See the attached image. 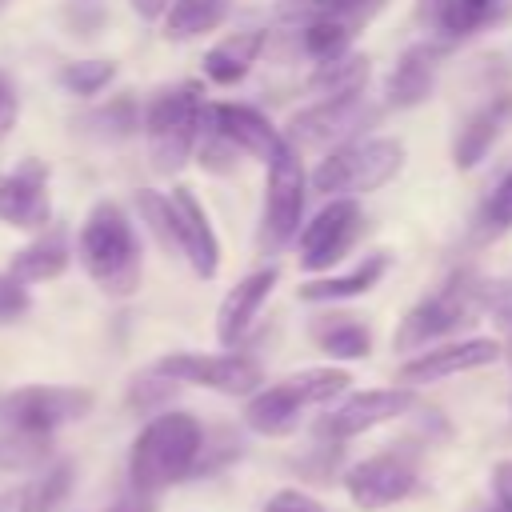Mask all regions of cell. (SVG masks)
I'll return each instance as SVG.
<instances>
[{
  "mask_svg": "<svg viewBox=\"0 0 512 512\" xmlns=\"http://www.w3.org/2000/svg\"><path fill=\"white\" fill-rule=\"evenodd\" d=\"M268 184H264V216H260V244L268 252H280L304 216V196H308V180H304V164H300V148L288 144L280 136V144L268 152Z\"/></svg>",
  "mask_w": 512,
  "mask_h": 512,
  "instance_id": "6",
  "label": "cell"
},
{
  "mask_svg": "<svg viewBox=\"0 0 512 512\" xmlns=\"http://www.w3.org/2000/svg\"><path fill=\"white\" fill-rule=\"evenodd\" d=\"M204 116L240 156L268 160V152L280 144V132L272 128V120L248 104H204Z\"/></svg>",
  "mask_w": 512,
  "mask_h": 512,
  "instance_id": "18",
  "label": "cell"
},
{
  "mask_svg": "<svg viewBox=\"0 0 512 512\" xmlns=\"http://www.w3.org/2000/svg\"><path fill=\"white\" fill-rule=\"evenodd\" d=\"M80 124H84L88 136L108 140V144H120V140H128V136L140 128V104H136L132 96H116V100L92 108Z\"/></svg>",
  "mask_w": 512,
  "mask_h": 512,
  "instance_id": "29",
  "label": "cell"
},
{
  "mask_svg": "<svg viewBox=\"0 0 512 512\" xmlns=\"http://www.w3.org/2000/svg\"><path fill=\"white\" fill-rule=\"evenodd\" d=\"M492 360H500V344L488 340V336H472V340H448V344L412 352V360L396 376H400L404 388H420V384H436V380H448V376L484 368Z\"/></svg>",
  "mask_w": 512,
  "mask_h": 512,
  "instance_id": "12",
  "label": "cell"
},
{
  "mask_svg": "<svg viewBox=\"0 0 512 512\" xmlns=\"http://www.w3.org/2000/svg\"><path fill=\"white\" fill-rule=\"evenodd\" d=\"M444 48L440 44H412L396 56L388 84H384V104L388 108H412L420 100H428L432 84H436V68H440Z\"/></svg>",
  "mask_w": 512,
  "mask_h": 512,
  "instance_id": "19",
  "label": "cell"
},
{
  "mask_svg": "<svg viewBox=\"0 0 512 512\" xmlns=\"http://www.w3.org/2000/svg\"><path fill=\"white\" fill-rule=\"evenodd\" d=\"M264 512H324V504H320L316 496L300 492V488H280V492L264 504Z\"/></svg>",
  "mask_w": 512,
  "mask_h": 512,
  "instance_id": "39",
  "label": "cell"
},
{
  "mask_svg": "<svg viewBox=\"0 0 512 512\" xmlns=\"http://www.w3.org/2000/svg\"><path fill=\"white\" fill-rule=\"evenodd\" d=\"M200 444H204V428H200V420L192 412H180V408L156 412L140 428V436L132 440L128 484L160 496L164 488H172V484L192 476Z\"/></svg>",
  "mask_w": 512,
  "mask_h": 512,
  "instance_id": "1",
  "label": "cell"
},
{
  "mask_svg": "<svg viewBox=\"0 0 512 512\" xmlns=\"http://www.w3.org/2000/svg\"><path fill=\"white\" fill-rule=\"evenodd\" d=\"M28 312V284L12 280L8 272H0V324H12Z\"/></svg>",
  "mask_w": 512,
  "mask_h": 512,
  "instance_id": "38",
  "label": "cell"
},
{
  "mask_svg": "<svg viewBox=\"0 0 512 512\" xmlns=\"http://www.w3.org/2000/svg\"><path fill=\"white\" fill-rule=\"evenodd\" d=\"M312 340L332 356V360H364L372 352V332L364 320L356 316H344V312H332V316H320L312 324Z\"/></svg>",
  "mask_w": 512,
  "mask_h": 512,
  "instance_id": "25",
  "label": "cell"
},
{
  "mask_svg": "<svg viewBox=\"0 0 512 512\" xmlns=\"http://www.w3.org/2000/svg\"><path fill=\"white\" fill-rule=\"evenodd\" d=\"M0 220L12 228H44L52 224V196H48V168L44 160L28 156L16 172L0 180Z\"/></svg>",
  "mask_w": 512,
  "mask_h": 512,
  "instance_id": "13",
  "label": "cell"
},
{
  "mask_svg": "<svg viewBox=\"0 0 512 512\" xmlns=\"http://www.w3.org/2000/svg\"><path fill=\"white\" fill-rule=\"evenodd\" d=\"M264 52V32H232L220 44H212L204 52V76L216 84H236L248 76V68L256 64V56Z\"/></svg>",
  "mask_w": 512,
  "mask_h": 512,
  "instance_id": "23",
  "label": "cell"
},
{
  "mask_svg": "<svg viewBox=\"0 0 512 512\" xmlns=\"http://www.w3.org/2000/svg\"><path fill=\"white\" fill-rule=\"evenodd\" d=\"M176 380H168V376H160V372H144V376H136L132 384H128V408L132 412H164V404L176 396Z\"/></svg>",
  "mask_w": 512,
  "mask_h": 512,
  "instance_id": "35",
  "label": "cell"
},
{
  "mask_svg": "<svg viewBox=\"0 0 512 512\" xmlns=\"http://www.w3.org/2000/svg\"><path fill=\"white\" fill-rule=\"evenodd\" d=\"M200 124H204V96H200L196 84L160 88L148 100L144 116H140V128L148 136V160H152V168L164 172V176L180 172L192 160Z\"/></svg>",
  "mask_w": 512,
  "mask_h": 512,
  "instance_id": "3",
  "label": "cell"
},
{
  "mask_svg": "<svg viewBox=\"0 0 512 512\" xmlns=\"http://www.w3.org/2000/svg\"><path fill=\"white\" fill-rule=\"evenodd\" d=\"M480 312L492 316L500 332V356L512 364V280H480Z\"/></svg>",
  "mask_w": 512,
  "mask_h": 512,
  "instance_id": "31",
  "label": "cell"
},
{
  "mask_svg": "<svg viewBox=\"0 0 512 512\" xmlns=\"http://www.w3.org/2000/svg\"><path fill=\"white\" fill-rule=\"evenodd\" d=\"M508 120H512V96L500 92L460 128V136H456V168H464V172L476 168L488 156V148L496 144V136L504 132Z\"/></svg>",
  "mask_w": 512,
  "mask_h": 512,
  "instance_id": "22",
  "label": "cell"
},
{
  "mask_svg": "<svg viewBox=\"0 0 512 512\" xmlns=\"http://www.w3.org/2000/svg\"><path fill=\"white\" fill-rule=\"evenodd\" d=\"M384 0H280L276 16L288 24H316V20H356L364 24Z\"/></svg>",
  "mask_w": 512,
  "mask_h": 512,
  "instance_id": "27",
  "label": "cell"
},
{
  "mask_svg": "<svg viewBox=\"0 0 512 512\" xmlns=\"http://www.w3.org/2000/svg\"><path fill=\"white\" fill-rule=\"evenodd\" d=\"M96 396L76 384H24L0 400V428L52 436L64 424H76L92 412Z\"/></svg>",
  "mask_w": 512,
  "mask_h": 512,
  "instance_id": "7",
  "label": "cell"
},
{
  "mask_svg": "<svg viewBox=\"0 0 512 512\" xmlns=\"http://www.w3.org/2000/svg\"><path fill=\"white\" fill-rule=\"evenodd\" d=\"M404 168V144L396 136H360L340 144L328 160L316 164L312 172V188L324 196H364L384 188L388 180H396V172Z\"/></svg>",
  "mask_w": 512,
  "mask_h": 512,
  "instance_id": "4",
  "label": "cell"
},
{
  "mask_svg": "<svg viewBox=\"0 0 512 512\" xmlns=\"http://www.w3.org/2000/svg\"><path fill=\"white\" fill-rule=\"evenodd\" d=\"M412 408H416V392L404 388V384H396V388H364V392L344 396L336 408H328L312 424V432H316V440L344 444V440H352V436H360L368 428H380L388 420L408 416Z\"/></svg>",
  "mask_w": 512,
  "mask_h": 512,
  "instance_id": "10",
  "label": "cell"
},
{
  "mask_svg": "<svg viewBox=\"0 0 512 512\" xmlns=\"http://www.w3.org/2000/svg\"><path fill=\"white\" fill-rule=\"evenodd\" d=\"M492 496H496L500 508L512 512V460H500V464L492 468Z\"/></svg>",
  "mask_w": 512,
  "mask_h": 512,
  "instance_id": "41",
  "label": "cell"
},
{
  "mask_svg": "<svg viewBox=\"0 0 512 512\" xmlns=\"http://www.w3.org/2000/svg\"><path fill=\"white\" fill-rule=\"evenodd\" d=\"M72 252H68V232L60 224H44V232L24 244L20 252H12L8 260V276L20 284H40V280H56L68 268Z\"/></svg>",
  "mask_w": 512,
  "mask_h": 512,
  "instance_id": "20",
  "label": "cell"
},
{
  "mask_svg": "<svg viewBox=\"0 0 512 512\" xmlns=\"http://www.w3.org/2000/svg\"><path fill=\"white\" fill-rule=\"evenodd\" d=\"M228 16V0H168L164 8V36L168 40H196L220 28Z\"/></svg>",
  "mask_w": 512,
  "mask_h": 512,
  "instance_id": "26",
  "label": "cell"
},
{
  "mask_svg": "<svg viewBox=\"0 0 512 512\" xmlns=\"http://www.w3.org/2000/svg\"><path fill=\"white\" fill-rule=\"evenodd\" d=\"M480 312V280L476 276H452L440 292L424 296L416 308L404 312V320L396 324L392 348L396 352H420L444 336H452L456 328H468Z\"/></svg>",
  "mask_w": 512,
  "mask_h": 512,
  "instance_id": "5",
  "label": "cell"
},
{
  "mask_svg": "<svg viewBox=\"0 0 512 512\" xmlns=\"http://www.w3.org/2000/svg\"><path fill=\"white\" fill-rule=\"evenodd\" d=\"M304 412H308L304 400L292 392L288 380H280V384L256 388V392L248 396V404H244V424H248L252 432H260V436H288V432L300 424Z\"/></svg>",
  "mask_w": 512,
  "mask_h": 512,
  "instance_id": "21",
  "label": "cell"
},
{
  "mask_svg": "<svg viewBox=\"0 0 512 512\" xmlns=\"http://www.w3.org/2000/svg\"><path fill=\"white\" fill-rule=\"evenodd\" d=\"M4 8H8V0H0V12H4Z\"/></svg>",
  "mask_w": 512,
  "mask_h": 512,
  "instance_id": "45",
  "label": "cell"
},
{
  "mask_svg": "<svg viewBox=\"0 0 512 512\" xmlns=\"http://www.w3.org/2000/svg\"><path fill=\"white\" fill-rule=\"evenodd\" d=\"M512 12V0H416V20L440 40H464Z\"/></svg>",
  "mask_w": 512,
  "mask_h": 512,
  "instance_id": "15",
  "label": "cell"
},
{
  "mask_svg": "<svg viewBox=\"0 0 512 512\" xmlns=\"http://www.w3.org/2000/svg\"><path fill=\"white\" fill-rule=\"evenodd\" d=\"M384 268H388V256H384V252H372V256H364V260H360L352 272H344V276H320V280L300 284V300L332 304V300L364 296L368 288H376V280L384 276Z\"/></svg>",
  "mask_w": 512,
  "mask_h": 512,
  "instance_id": "24",
  "label": "cell"
},
{
  "mask_svg": "<svg viewBox=\"0 0 512 512\" xmlns=\"http://www.w3.org/2000/svg\"><path fill=\"white\" fill-rule=\"evenodd\" d=\"M132 8H136V16H144V20H160L164 8H168V0H132Z\"/></svg>",
  "mask_w": 512,
  "mask_h": 512,
  "instance_id": "44",
  "label": "cell"
},
{
  "mask_svg": "<svg viewBox=\"0 0 512 512\" xmlns=\"http://www.w3.org/2000/svg\"><path fill=\"white\" fill-rule=\"evenodd\" d=\"M48 448H52V436L0 428V468H36L48 460Z\"/></svg>",
  "mask_w": 512,
  "mask_h": 512,
  "instance_id": "32",
  "label": "cell"
},
{
  "mask_svg": "<svg viewBox=\"0 0 512 512\" xmlns=\"http://www.w3.org/2000/svg\"><path fill=\"white\" fill-rule=\"evenodd\" d=\"M116 76V64L112 60H76V64H64L60 68V84L76 96H96L112 84Z\"/></svg>",
  "mask_w": 512,
  "mask_h": 512,
  "instance_id": "33",
  "label": "cell"
},
{
  "mask_svg": "<svg viewBox=\"0 0 512 512\" xmlns=\"http://www.w3.org/2000/svg\"><path fill=\"white\" fill-rule=\"evenodd\" d=\"M16 112H20V104H16V92H12V84H8V76L0 72V136L16 124Z\"/></svg>",
  "mask_w": 512,
  "mask_h": 512,
  "instance_id": "42",
  "label": "cell"
},
{
  "mask_svg": "<svg viewBox=\"0 0 512 512\" xmlns=\"http://www.w3.org/2000/svg\"><path fill=\"white\" fill-rule=\"evenodd\" d=\"M360 100L364 92L356 96H316V104L300 108L292 120H288V144H328L336 136H348L360 120Z\"/></svg>",
  "mask_w": 512,
  "mask_h": 512,
  "instance_id": "17",
  "label": "cell"
},
{
  "mask_svg": "<svg viewBox=\"0 0 512 512\" xmlns=\"http://www.w3.org/2000/svg\"><path fill=\"white\" fill-rule=\"evenodd\" d=\"M416 484H420L416 460L400 448L372 452V456L348 464V472H344V488L360 512H384V508L408 500L416 492Z\"/></svg>",
  "mask_w": 512,
  "mask_h": 512,
  "instance_id": "9",
  "label": "cell"
},
{
  "mask_svg": "<svg viewBox=\"0 0 512 512\" xmlns=\"http://www.w3.org/2000/svg\"><path fill=\"white\" fill-rule=\"evenodd\" d=\"M136 212L144 216V224H148V232L160 240V248L180 252V248H176V224H172V204H168V196H160V192H152V188H140V192H136Z\"/></svg>",
  "mask_w": 512,
  "mask_h": 512,
  "instance_id": "34",
  "label": "cell"
},
{
  "mask_svg": "<svg viewBox=\"0 0 512 512\" xmlns=\"http://www.w3.org/2000/svg\"><path fill=\"white\" fill-rule=\"evenodd\" d=\"M356 20H316V24H304V52L316 60V64H328V60H340L348 56L352 40H356Z\"/></svg>",
  "mask_w": 512,
  "mask_h": 512,
  "instance_id": "30",
  "label": "cell"
},
{
  "mask_svg": "<svg viewBox=\"0 0 512 512\" xmlns=\"http://www.w3.org/2000/svg\"><path fill=\"white\" fill-rule=\"evenodd\" d=\"M0 512H32V496H28V488L0 492Z\"/></svg>",
  "mask_w": 512,
  "mask_h": 512,
  "instance_id": "43",
  "label": "cell"
},
{
  "mask_svg": "<svg viewBox=\"0 0 512 512\" xmlns=\"http://www.w3.org/2000/svg\"><path fill=\"white\" fill-rule=\"evenodd\" d=\"M168 204H172V224H176V248L184 252V260L192 264L200 280H212L220 268V244H216L204 204L192 196V188H172Z\"/></svg>",
  "mask_w": 512,
  "mask_h": 512,
  "instance_id": "14",
  "label": "cell"
},
{
  "mask_svg": "<svg viewBox=\"0 0 512 512\" xmlns=\"http://www.w3.org/2000/svg\"><path fill=\"white\" fill-rule=\"evenodd\" d=\"M68 492H72V464H68V460L48 464V472L28 488V496H32V512H56V508L64 504Z\"/></svg>",
  "mask_w": 512,
  "mask_h": 512,
  "instance_id": "36",
  "label": "cell"
},
{
  "mask_svg": "<svg viewBox=\"0 0 512 512\" xmlns=\"http://www.w3.org/2000/svg\"><path fill=\"white\" fill-rule=\"evenodd\" d=\"M152 372L176 384H196V388H212L224 396H252L264 380L260 364L240 352H168L152 364Z\"/></svg>",
  "mask_w": 512,
  "mask_h": 512,
  "instance_id": "8",
  "label": "cell"
},
{
  "mask_svg": "<svg viewBox=\"0 0 512 512\" xmlns=\"http://www.w3.org/2000/svg\"><path fill=\"white\" fill-rule=\"evenodd\" d=\"M108 512H156V496L136 488V484H124L120 496L108 504Z\"/></svg>",
  "mask_w": 512,
  "mask_h": 512,
  "instance_id": "40",
  "label": "cell"
},
{
  "mask_svg": "<svg viewBox=\"0 0 512 512\" xmlns=\"http://www.w3.org/2000/svg\"><path fill=\"white\" fill-rule=\"evenodd\" d=\"M368 76H372V60L368 56H340V60L316 64L308 88L320 92V96H356V92H364Z\"/></svg>",
  "mask_w": 512,
  "mask_h": 512,
  "instance_id": "28",
  "label": "cell"
},
{
  "mask_svg": "<svg viewBox=\"0 0 512 512\" xmlns=\"http://www.w3.org/2000/svg\"><path fill=\"white\" fill-rule=\"evenodd\" d=\"M276 280H280V268H256V272H248L244 280H236L232 288H228V296L220 300V308H216V340L224 344V348H232V344H240L244 340V332L252 328V320H256V312L264 308V300H268V292L276 288Z\"/></svg>",
  "mask_w": 512,
  "mask_h": 512,
  "instance_id": "16",
  "label": "cell"
},
{
  "mask_svg": "<svg viewBox=\"0 0 512 512\" xmlns=\"http://www.w3.org/2000/svg\"><path fill=\"white\" fill-rule=\"evenodd\" d=\"M360 232V204L348 200V196H336L328 200L312 220L308 228L300 232V268L304 272H324L332 268L344 248L356 240Z\"/></svg>",
  "mask_w": 512,
  "mask_h": 512,
  "instance_id": "11",
  "label": "cell"
},
{
  "mask_svg": "<svg viewBox=\"0 0 512 512\" xmlns=\"http://www.w3.org/2000/svg\"><path fill=\"white\" fill-rule=\"evenodd\" d=\"M80 260L96 280V288L108 296H132L140 288V272H144L140 236L120 204L112 200L92 204V212L80 224Z\"/></svg>",
  "mask_w": 512,
  "mask_h": 512,
  "instance_id": "2",
  "label": "cell"
},
{
  "mask_svg": "<svg viewBox=\"0 0 512 512\" xmlns=\"http://www.w3.org/2000/svg\"><path fill=\"white\" fill-rule=\"evenodd\" d=\"M476 228H480L484 240H488V236H500V232L512 228V172L484 196L480 216H476Z\"/></svg>",
  "mask_w": 512,
  "mask_h": 512,
  "instance_id": "37",
  "label": "cell"
}]
</instances>
